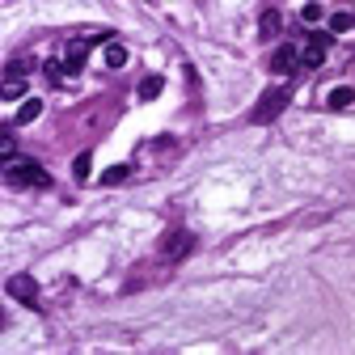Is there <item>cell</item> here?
I'll list each match as a JSON object with an SVG mask.
<instances>
[{"instance_id": "obj_7", "label": "cell", "mask_w": 355, "mask_h": 355, "mask_svg": "<svg viewBox=\"0 0 355 355\" xmlns=\"http://www.w3.org/2000/svg\"><path fill=\"white\" fill-rule=\"evenodd\" d=\"M25 76L21 72H5V81H0V101H17V97H25Z\"/></svg>"}, {"instance_id": "obj_2", "label": "cell", "mask_w": 355, "mask_h": 355, "mask_svg": "<svg viewBox=\"0 0 355 355\" xmlns=\"http://www.w3.org/2000/svg\"><path fill=\"white\" fill-rule=\"evenodd\" d=\"M288 101H292V89H288V85H275V89H267V93L258 97V106L249 110V119H254V123H271V119L284 114Z\"/></svg>"}, {"instance_id": "obj_9", "label": "cell", "mask_w": 355, "mask_h": 355, "mask_svg": "<svg viewBox=\"0 0 355 355\" xmlns=\"http://www.w3.org/2000/svg\"><path fill=\"white\" fill-rule=\"evenodd\" d=\"M326 106H330V110H351V106H355V89H347V85H343V89H330Z\"/></svg>"}, {"instance_id": "obj_18", "label": "cell", "mask_w": 355, "mask_h": 355, "mask_svg": "<svg viewBox=\"0 0 355 355\" xmlns=\"http://www.w3.org/2000/svg\"><path fill=\"white\" fill-rule=\"evenodd\" d=\"M300 21H304V25H313V21H321V5H317V0H309V5H304V9H300Z\"/></svg>"}, {"instance_id": "obj_13", "label": "cell", "mask_w": 355, "mask_h": 355, "mask_svg": "<svg viewBox=\"0 0 355 355\" xmlns=\"http://www.w3.org/2000/svg\"><path fill=\"white\" fill-rule=\"evenodd\" d=\"M132 178V165H110L106 173H101V186H119V182H127Z\"/></svg>"}, {"instance_id": "obj_20", "label": "cell", "mask_w": 355, "mask_h": 355, "mask_svg": "<svg viewBox=\"0 0 355 355\" xmlns=\"http://www.w3.org/2000/svg\"><path fill=\"white\" fill-rule=\"evenodd\" d=\"M0 326H5V313H0Z\"/></svg>"}, {"instance_id": "obj_15", "label": "cell", "mask_w": 355, "mask_h": 355, "mask_svg": "<svg viewBox=\"0 0 355 355\" xmlns=\"http://www.w3.org/2000/svg\"><path fill=\"white\" fill-rule=\"evenodd\" d=\"M127 64V47L123 42H106V68H123Z\"/></svg>"}, {"instance_id": "obj_12", "label": "cell", "mask_w": 355, "mask_h": 355, "mask_svg": "<svg viewBox=\"0 0 355 355\" xmlns=\"http://www.w3.org/2000/svg\"><path fill=\"white\" fill-rule=\"evenodd\" d=\"M279 25H284V17H279L275 9H267V13H262V21H258V34H262V38H271V34H279Z\"/></svg>"}, {"instance_id": "obj_6", "label": "cell", "mask_w": 355, "mask_h": 355, "mask_svg": "<svg viewBox=\"0 0 355 355\" xmlns=\"http://www.w3.org/2000/svg\"><path fill=\"white\" fill-rule=\"evenodd\" d=\"M191 249H195V233H173V237L165 241V258H169V262H182Z\"/></svg>"}, {"instance_id": "obj_3", "label": "cell", "mask_w": 355, "mask_h": 355, "mask_svg": "<svg viewBox=\"0 0 355 355\" xmlns=\"http://www.w3.org/2000/svg\"><path fill=\"white\" fill-rule=\"evenodd\" d=\"M296 68H300V47L284 42V47L271 51V72H275V76H292Z\"/></svg>"}, {"instance_id": "obj_10", "label": "cell", "mask_w": 355, "mask_h": 355, "mask_svg": "<svg viewBox=\"0 0 355 355\" xmlns=\"http://www.w3.org/2000/svg\"><path fill=\"white\" fill-rule=\"evenodd\" d=\"M38 114H42V101H38V97H25V101H21V110H17V119H13V123H17V127H25V123H34Z\"/></svg>"}, {"instance_id": "obj_1", "label": "cell", "mask_w": 355, "mask_h": 355, "mask_svg": "<svg viewBox=\"0 0 355 355\" xmlns=\"http://www.w3.org/2000/svg\"><path fill=\"white\" fill-rule=\"evenodd\" d=\"M0 173H5V182L17 186V191H42V186H51V173L38 161H25V157H9L5 165H0Z\"/></svg>"}, {"instance_id": "obj_14", "label": "cell", "mask_w": 355, "mask_h": 355, "mask_svg": "<svg viewBox=\"0 0 355 355\" xmlns=\"http://www.w3.org/2000/svg\"><path fill=\"white\" fill-rule=\"evenodd\" d=\"M89 169H93V157H89V152H76V161H72V178H76V182H85Z\"/></svg>"}, {"instance_id": "obj_5", "label": "cell", "mask_w": 355, "mask_h": 355, "mask_svg": "<svg viewBox=\"0 0 355 355\" xmlns=\"http://www.w3.org/2000/svg\"><path fill=\"white\" fill-rule=\"evenodd\" d=\"M9 296L17 304H30V309H34V304H38V284H34L30 275H13L9 279Z\"/></svg>"}, {"instance_id": "obj_16", "label": "cell", "mask_w": 355, "mask_h": 355, "mask_svg": "<svg viewBox=\"0 0 355 355\" xmlns=\"http://www.w3.org/2000/svg\"><path fill=\"white\" fill-rule=\"evenodd\" d=\"M42 76H47L51 85H64V60H47L42 64Z\"/></svg>"}, {"instance_id": "obj_11", "label": "cell", "mask_w": 355, "mask_h": 355, "mask_svg": "<svg viewBox=\"0 0 355 355\" xmlns=\"http://www.w3.org/2000/svg\"><path fill=\"white\" fill-rule=\"evenodd\" d=\"M347 30H355V13H347V9L330 13V34H347Z\"/></svg>"}, {"instance_id": "obj_8", "label": "cell", "mask_w": 355, "mask_h": 355, "mask_svg": "<svg viewBox=\"0 0 355 355\" xmlns=\"http://www.w3.org/2000/svg\"><path fill=\"white\" fill-rule=\"evenodd\" d=\"M85 51H89V42H85V38H81V42H72V47L64 51V72H68V76H76V72L85 68Z\"/></svg>"}, {"instance_id": "obj_17", "label": "cell", "mask_w": 355, "mask_h": 355, "mask_svg": "<svg viewBox=\"0 0 355 355\" xmlns=\"http://www.w3.org/2000/svg\"><path fill=\"white\" fill-rule=\"evenodd\" d=\"M161 85H165L161 76H144V85H140V97H144V101H152V97L161 93Z\"/></svg>"}, {"instance_id": "obj_4", "label": "cell", "mask_w": 355, "mask_h": 355, "mask_svg": "<svg viewBox=\"0 0 355 355\" xmlns=\"http://www.w3.org/2000/svg\"><path fill=\"white\" fill-rule=\"evenodd\" d=\"M326 47H330V34H309V42H304V51H300V68H321V60H326Z\"/></svg>"}, {"instance_id": "obj_19", "label": "cell", "mask_w": 355, "mask_h": 355, "mask_svg": "<svg viewBox=\"0 0 355 355\" xmlns=\"http://www.w3.org/2000/svg\"><path fill=\"white\" fill-rule=\"evenodd\" d=\"M9 157H13V136L0 132V161H9Z\"/></svg>"}]
</instances>
